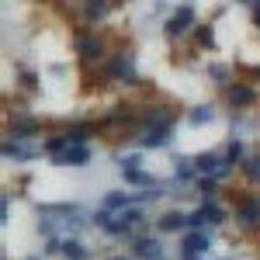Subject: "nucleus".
<instances>
[{
    "instance_id": "nucleus-1",
    "label": "nucleus",
    "mask_w": 260,
    "mask_h": 260,
    "mask_svg": "<svg viewBox=\"0 0 260 260\" xmlns=\"http://www.w3.org/2000/svg\"><path fill=\"white\" fill-rule=\"evenodd\" d=\"M104 80H115V83H136L132 56H128V52H118V56H111V62L104 66Z\"/></svg>"
},
{
    "instance_id": "nucleus-2",
    "label": "nucleus",
    "mask_w": 260,
    "mask_h": 260,
    "mask_svg": "<svg viewBox=\"0 0 260 260\" xmlns=\"http://www.w3.org/2000/svg\"><path fill=\"white\" fill-rule=\"evenodd\" d=\"M233 212L240 225H257L260 222V194H240L233 201Z\"/></svg>"
},
{
    "instance_id": "nucleus-3",
    "label": "nucleus",
    "mask_w": 260,
    "mask_h": 260,
    "mask_svg": "<svg viewBox=\"0 0 260 260\" xmlns=\"http://www.w3.org/2000/svg\"><path fill=\"white\" fill-rule=\"evenodd\" d=\"M219 222H225V208L212 205V201H205L201 208H194V212L187 215V225H191V229H201V225H219Z\"/></svg>"
},
{
    "instance_id": "nucleus-4",
    "label": "nucleus",
    "mask_w": 260,
    "mask_h": 260,
    "mask_svg": "<svg viewBox=\"0 0 260 260\" xmlns=\"http://www.w3.org/2000/svg\"><path fill=\"white\" fill-rule=\"evenodd\" d=\"M139 222H142L139 208H125V212H118V215H111V222L104 225V233H111V236H125V233H132Z\"/></svg>"
},
{
    "instance_id": "nucleus-5",
    "label": "nucleus",
    "mask_w": 260,
    "mask_h": 260,
    "mask_svg": "<svg viewBox=\"0 0 260 260\" xmlns=\"http://www.w3.org/2000/svg\"><path fill=\"white\" fill-rule=\"evenodd\" d=\"M194 167H198V174H208V177H229V163H225V156H219V153H201L198 160H194Z\"/></svg>"
},
{
    "instance_id": "nucleus-6",
    "label": "nucleus",
    "mask_w": 260,
    "mask_h": 260,
    "mask_svg": "<svg viewBox=\"0 0 260 260\" xmlns=\"http://www.w3.org/2000/svg\"><path fill=\"white\" fill-rule=\"evenodd\" d=\"M170 136H174V121H167V125H153V128L142 132L139 146H142V149H160V146L170 142Z\"/></svg>"
},
{
    "instance_id": "nucleus-7",
    "label": "nucleus",
    "mask_w": 260,
    "mask_h": 260,
    "mask_svg": "<svg viewBox=\"0 0 260 260\" xmlns=\"http://www.w3.org/2000/svg\"><path fill=\"white\" fill-rule=\"evenodd\" d=\"M77 52H80L87 62L104 59V42L98 35H87V31H77Z\"/></svg>"
},
{
    "instance_id": "nucleus-8",
    "label": "nucleus",
    "mask_w": 260,
    "mask_h": 260,
    "mask_svg": "<svg viewBox=\"0 0 260 260\" xmlns=\"http://www.w3.org/2000/svg\"><path fill=\"white\" fill-rule=\"evenodd\" d=\"M191 28H194V11H191V7H180V11H174V18L167 21V35H170V39H177V35L191 31Z\"/></svg>"
},
{
    "instance_id": "nucleus-9",
    "label": "nucleus",
    "mask_w": 260,
    "mask_h": 260,
    "mask_svg": "<svg viewBox=\"0 0 260 260\" xmlns=\"http://www.w3.org/2000/svg\"><path fill=\"white\" fill-rule=\"evenodd\" d=\"M225 101H229L233 108H246V104L257 101V90H253L250 83H233V87H225Z\"/></svg>"
},
{
    "instance_id": "nucleus-10",
    "label": "nucleus",
    "mask_w": 260,
    "mask_h": 260,
    "mask_svg": "<svg viewBox=\"0 0 260 260\" xmlns=\"http://www.w3.org/2000/svg\"><path fill=\"white\" fill-rule=\"evenodd\" d=\"M208 246H212V236H208L205 229H191V233L180 240V250H184V253H205Z\"/></svg>"
},
{
    "instance_id": "nucleus-11",
    "label": "nucleus",
    "mask_w": 260,
    "mask_h": 260,
    "mask_svg": "<svg viewBox=\"0 0 260 260\" xmlns=\"http://www.w3.org/2000/svg\"><path fill=\"white\" fill-rule=\"evenodd\" d=\"M132 205H136V194H125V191H108L104 201H101L104 212H125V208H132Z\"/></svg>"
},
{
    "instance_id": "nucleus-12",
    "label": "nucleus",
    "mask_w": 260,
    "mask_h": 260,
    "mask_svg": "<svg viewBox=\"0 0 260 260\" xmlns=\"http://www.w3.org/2000/svg\"><path fill=\"white\" fill-rule=\"evenodd\" d=\"M90 160V149H87V142H73L62 156H56V163H70V167H83V163Z\"/></svg>"
},
{
    "instance_id": "nucleus-13",
    "label": "nucleus",
    "mask_w": 260,
    "mask_h": 260,
    "mask_svg": "<svg viewBox=\"0 0 260 260\" xmlns=\"http://www.w3.org/2000/svg\"><path fill=\"white\" fill-rule=\"evenodd\" d=\"M121 177H125V184H136V187H156L153 174H146L139 167H121Z\"/></svg>"
},
{
    "instance_id": "nucleus-14",
    "label": "nucleus",
    "mask_w": 260,
    "mask_h": 260,
    "mask_svg": "<svg viewBox=\"0 0 260 260\" xmlns=\"http://www.w3.org/2000/svg\"><path fill=\"white\" fill-rule=\"evenodd\" d=\"M132 250H136V257H142V260H156L160 257V243L153 240V236H139V240L132 243Z\"/></svg>"
},
{
    "instance_id": "nucleus-15",
    "label": "nucleus",
    "mask_w": 260,
    "mask_h": 260,
    "mask_svg": "<svg viewBox=\"0 0 260 260\" xmlns=\"http://www.w3.org/2000/svg\"><path fill=\"white\" fill-rule=\"evenodd\" d=\"M115 4H121V0H87L83 4V14H87V21H101Z\"/></svg>"
},
{
    "instance_id": "nucleus-16",
    "label": "nucleus",
    "mask_w": 260,
    "mask_h": 260,
    "mask_svg": "<svg viewBox=\"0 0 260 260\" xmlns=\"http://www.w3.org/2000/svg\"><path fill=\"white\" fill-rule=\"evenodd\" d=\"M4 156H7V160H31V156H35V149H31V146H24V142H18V136H14V142H11V139L4 142Z\"/></svg>"
},
{
    "instance_id": "nucleus-17",
    "label": "nucleus",
    "mask_w": 260,
    "mask_h": 260,
    "mask_svg": "<svg viewBox=\"0 0 260 260\" xmlns=\"http://www.w3.org/2000/svg\"><path fill=\"white\" fill-rule=\"evenodd\" d=\"M160 233H177L180 225H187V215H180V212H167V215H160Z\"/></svg>"
},
{
    "instance_id": "nucleus-18",
    "label": "nucleus",
    "mask_w": 260,
    "mask_h": 260,
    "mask_svg": "<svg viewBox=\"0 0 260 260\" xmlns=\"http://www.w3.org/2000/svg\"><path fill=\"white\" fill-rule=\"evenodd\" d=\"M35 132H42V121H35V118H18L14 121V136H35Z\"/></svg>"
},
{
    "instance_id": "nucleus-19",
    "label": "nucleus",
    "mask_w": 260,
    "mask_h": 260,
    "mask_svg": "<svg viewBox=\"0 0 260 260\" xmlns=\"http://www.w3.org/2000/svg\"><path fill=\"white\" fill-rule=\"evenodd\" d=\"M198 191L205 194V201H215V194H219V177H201Z\"/></svg>"
},
{
    "instance_id": "nucleus-20",
    "label": "nucleus",
    "mask_w": 260,
    "mask_h": 260,
    "mask_svg": "<svg viewBox=\"0 0 260 260\" xmlns=\"http://www.w3.org/2000/svg\"><path fill=\"white\" fill-rule=\"evenodd\" d=\"M62 253H66V260H83V257H87V250H83L77 240H66V243H62Z\"/></svg>"
},
{
    "instance_id": "nucleus-21",
    "label": "nucleus",
    "mask_w": 260,
    "mask_h": 260,
    "mask_svg": "<svg viewBox=\"0 0 260 260\" xmlns=\"http://www.w3.org/2000/svg\"><path fill=\"white\" fill-rule=\"evenodd\" d=\"M240 160H243V142L233 139V142H229V149H225V163H229V167H236Z\"/></svg>"
},
{
    "instance_id": "nucleus-22",
    "label": "nucleus",
    "mask_w": 260,
    "mask_h": 260,
    "mask_svg": "<svg viewBox=\"0 0 260 260\" xmlns=\"http://www.w3.org/2000/svg\"><path fill=\"white\" fill-rule=\"evenodd\" d=\"M191 125H205V121H212V108H194L191 115H187Z\"/></svg>"
},
{
    "instance_id": "nucleus-23",
    "label": "nucleus",
    "mask_w": 260,
    "mask_h": 260,
    "mask_svg": "<svg viewBox=\"0 0 260 260\" xmlns=\"http://www.w3.org/2000/svg\"><path fill=\"white\" fill-rule=\"evenodd\" d=\"M194 39H198V45H212V42H215V35H212V24H198Z\"/></svg>"
},
{
    "instance_id": "nucleus-24",
    "label": "nucleus",
    "mask_w": 260,
    "mask_h": 260,
    "mask_svg": "<svg viewBox=\"0 0 260 260\" xmlns=\"http://www.w3.org/2000/svg\"><path fill=\"white\" fill-rule=\"evenodd\" d=\"M194 170H198V167H191L187 160H180L177 170H174V177H177V180H191V177H194Z\"/></svg>"
},
{
    "instance_id": "nucleus-25",
    "label": "nucleus",
    "mask_w": 260,
    "mask_h": 260,
    "mask_svg": "<svg viewBox=\"0 0 260 260\" xmlns=\"http://www.w3.org/2000/svg\"><path fill=\"white\" fill-rule=\"evenodd\" d=\"M246 174H250V177H257V174H260V163L257 160H246Z\"/></svg>"
},
{
    "instance_id": "nucleus-26",
    "label": "nucleus",
    "mask_w": 260,
    "mask_h": 260,
    "mask_svg": "<svg viewBox=\"0 0 260 260\" xmlns=\"http://www.w3.org/2000/svg\"><path fill=\"white\" fill-rule=\"evenodd\" d=\"M21 80H24V87H35V80H39V77H35V73H28V70H24V73H21Z\"/></svg>"
},
{
    "instance_id": "nucleus-27",
    "label": "nucleus",
    "mask_w": 260,
    "mask_h": 260,
    "mask_svg": "<svg viewBox=\"0 0 260 260\" xmlns=\"http://www.w3.org/2000/svg\"><path fill=\"white\" fill-rule=\"evenodd\" d=\"M253 21H257V24H260V0H257V4H253Z\"/></svg>"
},
{
    "instance_id": "nucleus-28",
    "label": "nucleus",
    "mask_w": 260,
    "mask_h": 260,
    "mask_svg": "<svg viewBox=\"0 0 260 260\" xmlns=\"http://www.w3.org/2000/svg\"><path fill=\"white\" fill-rule=\"evenodd\" d=\"M243 4H257V0H243Z\"/></svg>"
},
{
    "instance_id": "nucleus-29",
    "label": "nucleus",
    "mask_w": 260,
    "mask_h": 260,
    "mask_svg": "<svg viewBox=\"0 0 260 260\" xmlns=\"http://www.w3.org/2000/svg\"><path fill=\"white\" fill-rule=\"evenodd\" d=\"M111 260H125V257H111Z\"/></svg>"
},
{
    "instance_id": "nucleus-30",
    "label": "nucleus",
    "mask_w": 260,
    "mask_h": 260,
    "mask_svg": "<svg viewBox=\"0 0 260 260\" xmlns=\"http://www.w3.org/2000/svg\"><path fill=\"white\" fill-rule=\"evenodd\" d=\"M31 260H39V257H31Z\"/></svg>"
}]
</instances>
